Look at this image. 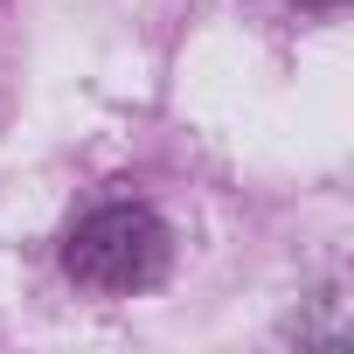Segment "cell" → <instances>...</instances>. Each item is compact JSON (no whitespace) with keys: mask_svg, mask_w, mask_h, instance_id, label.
I'll use <instances>...</instances> for the list:
<instances>
[{"mask_svg":"<svg viewBox=\"0 0 354 354\" xmlns=\"http://www.w3.org/2000/svg\"><path fill=\"white\" fill-rule=\"evenodd\" d=\"M167 264H174V236L139 202L91 209L63 243V271L77 285H91V292H146V285L167 278Z\"/></svg>","mask_w":354,"mask_h":354,"instance_id":"obj_1","label":"cell"}]
</instances>
